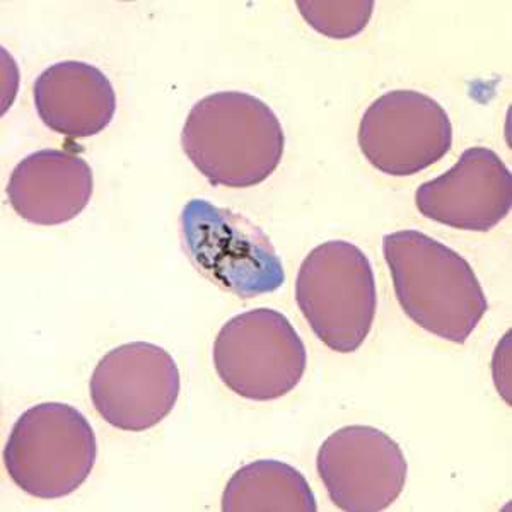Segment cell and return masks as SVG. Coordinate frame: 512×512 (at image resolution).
I'll list each match as a JSON object with an SVG mask.
<instances>
[{
  "label": "cell",
  "mask_w": 512,
  "mask_h": 512,
  "mask_svg": "<svg viewBox=\"0 0 512 512\" xmlns=\"http://www.w3.org/2000/svg\"><path fill=\"white\" fill-rule=\"evenodd\" d=\"M181 147L210 185L251 188L279 168L286 135L262 99L219 91L193 105L181 130Z\"/></svg>",
  "instance_id": "6da1fadb"
},
{
  "label": "cell",
  "mask_w": 512,
  "mask_h": 512,
  "mask_svg": "<svg viewBox=\"0 0 512 512\" xmlns=\"http://www.w3.org/2000/svg\"><path fill=\"white\" fill-rule=\"evenodd\" d=\"M41 122L69 139H88L110 125L117 94L110 79L94 65L65 60L43 70L33 86Z\"/></svg>",
  "instance_id": "7c38bea8"
},
{
  "label": "cell",
  "mask_w": 512,
  "mask_h": 512,
  "mask_svg": "<svg viewBox=\"0 0 512 512\" xmlns=\"http://www.w3.org/2000/svg\"><path fill=\"white\" fill-rule=\"evenodd\" d=\"M224 512H316L318 504L303 473L279 460L239 468L222 494Z\"/></svg>",
  "instance_id": "4fadbf2b"
},
{
  "label": "cell",
  "mask_w": 512,
  "mask_h": 512,
  "mask_svg": "<svg viewBox=\"0 0 512 512\" xmlns=\"http://www.w3.org/2000/svg\"><path fill=\"white\" fill-rule=\"evenodd\" d=\"M98 443L77 408L47 402L28 408L12 427L4 465L12 482L38 499L74 494L93 472Z\"/></svg>",
  "instance_id": "277c9868"
},
{
  "label": "cell",
  "mask_w": 512,
  "mask_h": 512,
  "mask_svg": "<svg viewBox=\"0 0 512 512\" xmlns=\"http://www.w3.org/2000/svg\"><path fill=\"white\" fill-rule=\"evenodd\" d=\"M296 301L328 349L352 354L366 342L376 318L373 265L359 246L342 239L326 241L304 258Z\"/></svg>",
  "instance_id": "3957f363"
},
{
  "label": "cell",
  "mask_w": 512,
  "mask_h": 512,
  "mask_svg": "<svg viewBox=\"0 0 512 512\" xmlns=\"http://www.w3.org/2000/svg\"><path fill=\"white\" fill-rule=\"evenodd\" d=\"M180 234L198 272L234 296L270 294L286 280L270 238L238 212L193 198L181 210Z\"/></svg>",
  "instance_id": "5b68a950"
},
{
  "label": "cell",
  "mask_w": 512,
  "mask_h": 512,
  "mask_svg": "<svg viewBox=\"0 0 512 512\" xmlns=\"http://www.w3.org/2000/svg\"><path fill=\"white\" fill-rule=\"evenodd\" d=\"M180 369L168 350L132 342L94 367L89 393L96 412L120 431L144 432L166 419L180 396Z\"/></svg>",
  "instance_id": "52a82bcc"
},
{
  "label": "cell",
  "mask_w": 512,
  "mask_h": 512,
  "mask_svg": "<svg viewBox=\"0 0 512 512\" xmlns=\"http://www.w3.org/2000/svg\"><path fill=\"white\" fill-rule=\"evenodd\" d=\"M415 205L431 221L487 233L511 212V171L487 147L466 149L453 168L417 188Z\"/></svg>",
  "instance_id": "30bf717a"
},
{
  "label": "cell",
  "mask_w": 512,
  "mask_h": 512,
  "mask_svg": "<svg viewBox=\"0 0 512 512\" xmlns=\"http://www.w3.org/2000/svg\"><path fill=\"white\" fill-rule=\"evenodd\" d=\"M383 251L405 315L436 337L465 344L489 309L472 265L419 231L386 234Z\"/></svg>",
  "instance_id": "7a4b0ae2"
},
{
  "label": "cell",
  "mask_w": 512,
  "mask_h": 512,
  "mask_svg": "<svg viewBox=\"0 0 512 512\" xmlns=\"http://www.w3.org/2000/svg\"><path fill=\"white\" fill-rule=\"evenodd\" d=\"M297 9L309 26L321 35L333 40H347L366 30L373 16L374 2H323V0H299Z\"/></svg>",
  "instance_id": "5bb4252c"
},
{
  "label": "cell",
  "mask_w": 512,
  "mask_h": 512,
  "mask_svg": "<svg viewBox=\"0 0 512 512\" xmlns=\"http://www.w3.org/2000/svg\"><path fill=\"white\" fill-rule=\"evenodd\" d=\"M93 169L76 152L43 149L14 168L7 198L14 212L38 226L76 219L93 197Z\"/></svg>",
  "instance_id": "8fae6325"
},
{
  "label": "cell",
  "mask_w": 512,
  "mask_h": 512,
  "mask_svg": "<svg viewBox=\"0 0 512 512\" xmlns=\"http://www.w3.org/2000/svg\"><path fill=\"white\" fill-rule=\"evenodd\" d=\"M316 468L333 504L345 512L386 511L408 473L400 444L371 425H347L326 437Z\"/></svg>",
  "instance_id": "9c48e42d"
},
{
  "label": "cell",
  "mask_w": 512,
  "mask_h": 512,
  "mask_svg": "<svg viewBox=\"0 0 512 512\" xmlns=\"http://www.w3.org/2000/svg\"><path fill=\"white\" fill-rule=\"evenodd\" d=\"M357 140L364 158L384 175L412 176L451 151L453 125L436 99L396 89L367 108Z\"/></svg>",
  "instance_id": "ba28073f"
},
{
  "label": "cell",
  "mask_w": 512,
  "mask_h": 512,
  "mask_svg": "<svg viewBox=\"0 0 512 512\" xmlns=\"http://www.w3.org/2000/svg\"><path fill=\"white\" fill-rule=\"evenodd\" d=\"M308 354L296 328L275 309L234 316L214 342V366L222 383L246 400L270 402L301 383Z\"/></svg>",
  "instance_id": "8992f818"
}]
</instances>
